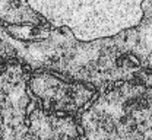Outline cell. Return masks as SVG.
I'll list each match as a JSON object with an SVG mask.
<instances>
[{
  "label": "cell",
  "mask_w": 152,
  "mask_h": 140,
  "mask_svg": "<svg viewBox=\"0 0 152 140\" xmlns=\"http://www.w3.org/2000/svg\"><path fill=\"white\" fill-rule=\"evenodd\" d=\"M0 25L22 41H39L48 37L50 25L28 1H0Z\"/></svg>",
  "instance_id": "obj_3"
},
{
  "label": "cell",
  "mask_w": 152,
  "mask_h": 140,
  "mask_svg": "<svg viewBox=\"0 0 152 140\" xmlns=\"http://www.w3.org/2000/svg\"><path fill=\"white\" fill-rule=\"evenodd\" d=\"M57 26H67L77 40L111 37L142 19L140 1H29Z\"/></svg>",
  "instance_id": "obj_1"
},
{
  "label": "cell",
  "mask_w": 152,
  "mask_h": 140,
  "mask_svg": "<svg viewBox=\"0 0 152 140\" xmlns=\"http://www.w3.org/2000/svg\"><path fill=\"white\" fill-rule=\"evenodd\" d=\"M26 125L31 140H77L79 125L72 115L47 111L37 104L28 111Z\"/></svg>",
  "instance_id": "obj_4"
},
{
  "label": "cell",
  "mask_w": 152,
  "mask_h": 140,
  "mask_svg": "<svg viewBox=\"0 0 152 140\" xmlns=\"http://www.w3.org/2000/svg\"><path fill=\"white\" fill-rule=\"evenodd\" d=\"M28 91L38 107L61 114L82 108L92 95L91 88L44 70H37L29 76Z\"/></svg>",
  "instance_id": "obj_2"
}]
</instances>
